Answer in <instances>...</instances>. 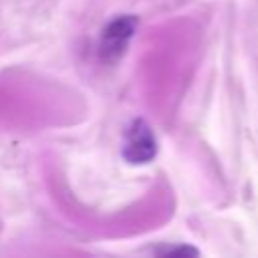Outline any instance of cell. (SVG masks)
Segmentation results:
<instances>
[{
  "mask_svg": "<svg viewBox=\"0 0 258 258\" xmlns=\"http://www.w3.org/2000/svg\"><path fill=\"white\" fill-rule=\"evenodd\" d=\"M135 24L137 20L133 16H119L109 22L101 36V58L115 60L117 56H121L129 38L135 32Z\"/></svg>",
  "mask_w": 258,
  "mask_h": 258,
  "instance_id": "obj_1",
  "label": "cell"
},
{
  "mask_svg": "<svg viewBox=\"0 0 258 258\" xmlns=\"http://www.w3.org/2000/svg\"><path fill=\"white\" fill-rule=\"evenodd\" d=\"M155 137L145 121L137 119L127 131V141L123 147V155L129 163H147L155 155Z\"/></svg>",
  "mask_w": 258,
  "mask_h": 258,
  "instance_id": "obj_2",
  "label": "cell"
}]
</instances>
